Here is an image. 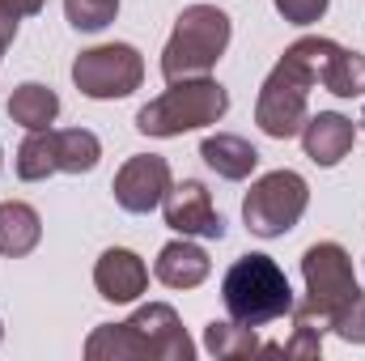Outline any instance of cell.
<instances>
[{"instance_id": "obj_25", "label": "cell", "mask_w": 365, "mask_h": 361, "mask_svg": "<svg viewBox=\"0 0 365 361\" xmlns=\"http://www.w3.org/2000/svg\"><path fill=\"white\" fill-rule=\"evenodd\" d=\"M0 4H4V9H13L17 17H34V13H43V4H47V0H0Z\"/></svg>"}, {"instance_id": "obj_18", "label": "cell", "mask_w": 365, "mask_h": 361, "mask_svg": "<svg viewBox=\"0 0 365 361\" xmlns=\"http://www.w3.org/2000/svg\"><path fill=\"white\" fill-rule=\"evenodd\" d=\"M60 115V93L43 81H21L17 90L9 93V119L26 132H43L51 128Z\"/></svg>"}, {"instance_id": "obj_2", "label": "cell", "mask_w": 365, "mask_h": 361, "mask_svg": "<svg viewBox=\"0 0 365 361\" xmlns=\"http://www.w3.org/2000/svg\"><path fill=\"white\" fill-rule=\"evenodd\" d=\"M221 298H225L230 319L247 323V327H268L293 310V289H289L284 268L259 251L238 255L230 264L225 280H221Z\"/></svg>"}, {"instance_id": "obj_4", "label": "cell", "mask_w": 365, "mask_h": 361, "mask_svg": "<svg viewBox=\"0 0 365 361\" xmlns=\"http://www.w3.org/2000/svg\"><path fill=\"white\" fill-rule=\"evenodd\" d=\"M314 68L306 60V51L293 43L284 47V56L276 60V68L264 77L259 98H255V123L264 136L289 141L302 132V123L310 119V90H314Z\"/></svg>"}, {"instance_id": "obj_5", "label": "cell", "mask_w": 365, "mask_h": 361, "mask_svg": "<svg viewBox=\"0 0 365 361\" xmlns=\"http://www.w3.org/2000/svg\"><path fill=\"white\" fill-rule=\"evenodd\" d=\"M230 17L217 4H187L166 39L162 51V77L166 81H182V77H208L217 68V60L230 47Z\"/></svg>"}, {"instance_id": "obj_7", "label": "cell", "mask_w": 365, "mask_h": 361, "mask_svg": "<svg viewBox=\"0 0 365 361\" xmlns=\"http://www.w3.org/2000/svg\"><path fill=\"white\" fill-rule=\"evenodd\" d=\"M302 280H306V298L297 302L310 319H319L331 332V319L357 298V272L353 260L340 243H314L302 255Z\"/></svg>"}, {"instance_id": "obj_9", "label": "cell", "mask_w": 365, "mask_h": 361, "mask_svg": "<svg viewBox=\"0 0 365 361\" xmlns=\"http://www.w3.org/2000/svg\"><path fill=\"white\" fill-rule=\"evenodd\" d=\"M73 81L93 102L128 98L145 81V60L132 43H102V47H90L73 60Z\"/></svg>"}, {"instance_id": "obj_19", "label": "cell", "mask_w": 365, "mask_h": 361, "mask_svg": "<svg viewBox=\"0 0 365 361\" xmlns=\"http://www.w3.org/2000/svg\"><path fill=\"white\" fill-rule=\"evenodd\" d=\"M204 349H208L217 361H242V357L264 353V340H259V332H255V327H247V323L212 319V323L204 327Z\"/></svg>"}, {"instance_id": "obj_12", "label": "cell", "mask_w": 365, "mask_h": 361, "mask_svg": "<svg viewBox=\"0 0 365 361\" xmlns=\"http://www.w3.org/2000/svg\"><path fill=\"white\" fill-rule=\"evenodd\" d=\"M162 208H166V225H170L175 234H182V238H217V243L225 238V217L217 213L212 191L200 179L175 183V187L166 191Z\"/></svg>"}, {"instance_id": "obj_14", "label": "cell", "mask_w": 365, "mask_h": 361, "mask_svg": "<svg viewBox=\"0 0 365 361\" xmlns=\"http://www.w3.org/2000/svg\"><path fill=\"white\" fill-rule=\"evenodd\" d=\"M93 285H98V293L106 302H136L149 289V268H145V260L136 251L110 247L93 264Z\"/></svg>"}, {"instance_id": "obj_24", "label": "cell", "mask_w": 365, "mask_h": 361, "mask_svg": "<svg viewBox=\"0 0 365 361\" xmlns=\"http://www.w3.org/2000/svg\"><path fill=\"white\" fill-rule=\"evenodd\" d=\"M17 26H21V17H17L13 9H4V4H0V56L13 47V39H17Z\"/></svg>"}, {"instance_id": "obj_11", "label": "cell", "mask_w": 365, "mask_h": 361, "mask_svg": "<svg viewBox=\"0 0 365 361\" xmlns=\"http://www.w3.org/2000/svg\"><path fill=\"white\" fill-rule=\"evenodd\" d=\"M175 187L170 179V162L166 158H158V153H136V158H128L123 166H119V175L110 183V191H115V204L123 208V213H153L162 200H166V191Z\"/></svg>"}, {"instance_id": "obj_22", "label": "cell", "mask_w": 365, "mask_h": 361, "mask_svg": "<svg viewBox=\"0 0 365 361\" xmlns=\"http://www.w3.org/2000/svg\"><path fill=\"white\" fill-rule=\"evenodd\" d=\"M331 332L340 336V340H349V345H365V293L357 289V298L331 319Z\"/></svg>"}, {"instance_id": "obj_6", "label": "cell", "mask_w": 365, "mask_h": 361, "mask_svg": "<svg viewBox=\"0 0 365 361\" xmlns=\"http://www.w3.org/2000/svg\"><path fill=\"white\" fill-rule=\"evenodd\" d=\"M102 158V141L90 128H43L17 145V179L43 183L51 175H90Z\"/></svg>"}, {"instance_id": "obj_15", "label": "cell", "mask_w": 365, "mask_h": 361, "mask_svg": "<svg viewBox=\"0 0 365 361\" xmlns=\"http://www.w3.org/2000/svg\"><path fill=\"white\" fill-rule=\"evenodd\" d=\"M208 272H212L208 251L195 247V243L182 238V234L158 251V264H153V276H158L166 289H195V285L208 280Z\"/></svg>"}, {"instance_id": "obj_13", "label": "cell", "mask_w": 365, "mask_h": 361, "mask_svg": "<svg viewBox=\"0 0 365 361\" xmlns=\"http://www.w3.org/2000/svg\"><path fill=\"white\" fill-rule=\"evenodd\" d=\"M302 149H306V158L314 162V166H340L349 153H353V145H357V123L349 119V115H340V111H319V115H310L306 123H302Z\"/></svg>"}, {"instance_id": "obj_23", "label": "cell", "mask_w": 365, "mask_h": 361, "mask_svg": "<svg viewBox=\"0 0 365 361\" xmlns=\"http://www.w3.org/2000/svg\"><path fill=\"white\" fill-rule=\"evenodd\" d=\"M276 13L289 21V26H314L323 13H327V4L331 0H272Z\"/></svg>"}, {"instance_id": "obj_8", "label": "cell", "mask_w": 365, "mask_h": 361, "mask_svg": "<svg viewBox=\"0 0 365 361\" xmlns=\"http://www.w3.org/2000/svg\"><path fill=\"white\" fill-rule=\"evenodd\" d=\"M310 204V187L297 171H272L251 183L242 200V221L255 238H284Z\"/></svg>"}, {"instance_id": "obj_21", "label": "cell", "mask_w": 365, "mask_h": 361, "mask_svg": "<svg viewBox=\"0 0 365 361\" xmlns=\"http://www.w3.org/2000/svg\"><path fill=\"white\" fill-rule=\"evenodd\" d=\"M119 13V0H64V17L73 30H86V34H98L115 21Z\"/></svg>"}, {"instance_id": "obj_10", "label": "cell", "mask_w": 365, "mask_h": 361, "mask_svg": "<svg viewBox=\"0 0 365 361\" xmlns=\"http://www.w3.org/2000/svg\"><path fill=\"white\" fill-rule=\"evenodd\" d=\"M297 47L306 51L310 68H314V81L336 98H357L365 93V56L353 47H340L336 39H323V34H306L297 39Z\"/></svg>"}, {"instance_id": "obj_16", "label": "cell", "mask_w": 365, "mask_h": 361, "mask_svg": "<svg viewBox=\"0 0 365 361\" xmlns=\"http://www.w3.org/2000/svg\"><path fill=\"white\" fill-rule=\"evenodd\" d=\"M200 158L221 175V179L230 183H242L255 175V166H259V149L251 145V141H242V136H234V132H217V136H204V145H200Z\"/></svg>"}, {"instance_id": "obj_26", "label": "cell", "mask_w": 365, "mask_h": 361, "mask_svg": "<svg viewBox=\"0 0 365 361\" xmlns=\"http://www.w3.org/2000/svg\"><path fill=\"white\" fill-rule=\"evenodd\" d=\"M361 128H365V111H361Z\"/></svg>"}, {"instance_id": "obj_20", "label": "cell", "mask_w": 365, "mask_h": 361, "mask_svg": "<svg viewBox=\"0 0 365 361\" xmlns=\"http://www.w3.org/2000/svg\"><path fill=\"white\" fill-rule=\"evenodd\" d=\"M293 336L280 345V357H302V361H314V357H323V323L319 319H310L297 302H293Z\"/></svg>"}, {"instance_id": "obj_3", "label": "cell", "mask_w": 365, "mask_h": 361, "mask_svg": "<svg viewBox=\"0 0 365 361\" xmlns=\"http://www.w3.org/2000/svg\"><path fill=\"white\" fill-rule=\"evenodd\" d=\"M225 111H230V90L221 81L182 77V81H170L166 93H158L153 102H145L136 111V132L170 141V136H182V132H195V128L225 119Z\"/></svg>"}, {"instance_id": "obj_1", "label": "cell", "mask_w": 365, "mask_h": 361, "mask_svg": "<svg viewBox=\"0 0 365 361\" xmlns=\"http://www.w3.org/2000/svg\"><path fill=\"white\" fill-rule=\"evenodd\" d=\"M90 361H191L195 345L170 302H149L123 323H102L86 340Z\"/></svg>"}, {"instance_id": "obj_17", "label": "cell", "mask_w": 365, "mask_h": 361, "mask_svg": "<svg viewBox=\"0 0 365 361\" xmlns=\"http://www.w3.org/2000/svg\"><path fill=\"white\" fill-rule=\"evenodd\" d=\"M43 238V217L26 200H4L0 204V255L21 260L38 247Z\"/></svg>"}]
</instances>
